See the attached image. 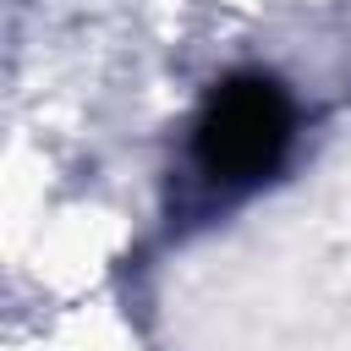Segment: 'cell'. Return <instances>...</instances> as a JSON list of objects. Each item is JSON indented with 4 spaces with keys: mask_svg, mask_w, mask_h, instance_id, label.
Returning <instances> with one entry per match:
<instances>
[{
    "mask_svg": "<svg viewBox=\"0 0 351 351\" xmlns=\"http://www.w3.org/2000/svg\"><path fill=\"white\" fill-rule=\"evenodd\" d=\"M296 143V104L269 71H236L208 88L192 121V170L208 192L236 197L263 186Z\"/></svg>",
    "mask_w": 351,
    "mask_h": 351,
    "instance_id": "6da1fadb",
    "label": "cell"
}]
</instances>
